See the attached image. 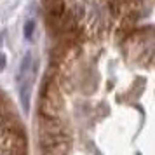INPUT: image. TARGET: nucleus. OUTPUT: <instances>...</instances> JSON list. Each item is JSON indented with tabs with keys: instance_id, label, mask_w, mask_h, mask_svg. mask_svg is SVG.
Listing matches in <instances>:
<instances>
[{
	"instance_id": "1",
	"label": "nucleus",
	"mask_w": 155,
	"mask_h": 155,
	"mask_svg": "<svg viewBox=\"0 0 155 155\" xmlns=\"http://www.w3.org/2000/svg\"><path fill=\"white\" fill-rule=\"evenodd\" d=\"M40 155H155V37L122 38L47 85Z\"/></svg>"
},
{
	"instance_id": "2",
	"label": "nucleus",
	"mask_w": 155,
	"mask_h": 155,
	"mask_svg": "<svg viewBox=\"0 0 155 155\" xmlns=\"http://www.w3.org/2000/svg\"><path fill=\"white\" fill-rule=\"evenodd\" d=\"M18 89H19V98L25 112L30 108V94H31V85L35 80V61L31 52H26L25 58L21 59L19 70H18Z\"/></svg>"
},
{
	"instance_id": "3",
	"label": "nucleus",
	"mask_w": 155,
	"mask_h": 155,
	"mask_svg": "<svg viewBox=\"0 0 155 155\" xmlns=\"http://www.w3.org/2000/svg\"><path fill=\"white\" fill-rule=\"evenodd\" d=\"M33 30H35V23L33 21H28L26 25H25V38H26V40H31Z\"/></svg>"
},
{
	"instance_id": "4",
	"label": "nucleus",
	"mask_w": 155,
	"mask_h": 155,
	"mask_svg": "<svg viewBox=\"0 0 155 155\" xmlns=\"http://www.w3.org/2000/svg\"><path fill=\"white\" fill-rule=\"evenodd\" d=\"M5 64H7V59H5V54L0 51V71H4V68H5Z\"/></svg>"
}]
</instances>
